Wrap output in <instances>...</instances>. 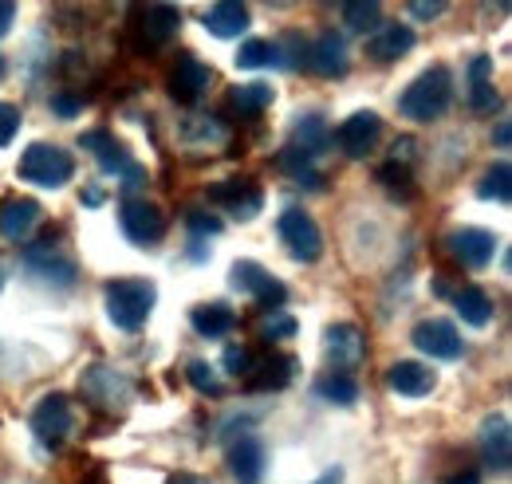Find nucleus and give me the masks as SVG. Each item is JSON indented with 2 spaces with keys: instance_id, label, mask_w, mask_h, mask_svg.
Wrapping results in <instances>:
<instances>
[{
  "instance_id": "1",
  "label": "nucleus",
  "mask_w": 512,
  "mask_h": 484,
  "mask_svg": "<svg viewBox=\"0 0 512 484\" xmlns=\"http://www.w3.org/2000/svg\"><path fill=\"white\" fill-rule=\"evenodd\" d=\"M449 103H453V75H449V67L434 63V67H426V71L402 91L398 111L410 122H434L446 115Z\"/></svg>"
},
{
  "instance_id": "2",
  "label": "nucleus",
  "mask_w": 512,
  "mask_h": 484,
  "mask_svg": "<svg viewBox=\"0 0 512 484\" xmlns=\"http://www.w3.org/2000/svg\"><path fill=\"white\" fill-rule=\"evenodd\" d=\"M158 303V288L150 280H138V276H127V280H111L107 284V319L119 327V331H142L150 311Z\"/></svg>"
},
{
  "instance_id": "3",
  "label": "nucleus",
  "mask_w": 512,
  "mask_h": 484,
  "mask_svg": "<svg viewBox=\"0 0 512 484\" xmlns=\"http://www.w3.org/2000/svg\"><path fill=\"white\" fill-rule=\"evenodd\" d=\"M20 182L44 185V189H60L75 178V158L60 150V146H48V142H32L24 154H20V166H16Z\"/></svg>"
},
{
  "instance_id": "4",
  "label": "nucleus",
  "mask_w": 512,
  "mask_h": 484,
  "mask_svg": "<svg viewBox=\"0 0 512 484\" xmlns=\"http://www.w3.org/2000/svg\"><path fill=\"white\" fill-rule=\"evenodd\" d=\"M182 28V12L170 4V0H146L138 4L134 20H130V36L138 40L142 52H158L166 48Z\"/></svg>"
},
{
  "instance_id": "5",
  "label": "nucleus",
  "mask_w": 512,
  "mask_h": 484,
  "mask_svg": "<svg viewBox=\"0 0 512 484\" xmlns=\"http://www.w3.org/2000/svg\"><path fill=\"white\" fill-rule=\"evenodd\" d=\"M276 229H280V241L288 244V252H292L296 260H304V264L320 260L323 237H320V225L312 221V213H304V209H296V205H292V209H284V213H280Z\"/></svg>"
},
{
  "instance_id": "6",
  "label": "nucleus",
  "mask_w": 512,
  "mask_h": 484,
  "mask_svg": "<svg viewBox=\"0 0 512 484\" xmlns=\"http://www.w3.org/2000/svg\"><path fill=\"white\" fill-rule=\"evenodd\" d=\"M119 225H123L127 241L138 244V248L158 244L166 237V217H162V209H158L154 201H146V197H127V201H123Z\"/></svg>"
},
{
  "instance_id": "7",
  "label": "nucleus",
  "mask_w": 512,
  "mask_h": 484,
  "mask_svg": "<svg viewBox=\"0 0 512 484\" xmlns=\"http://www.w3.org/2000/svg\"><path fill=\"white\" fill-rule=\"evenodd\" d=\"M79 146H83V150H91L107 174L123 178L127 185H138L142 178H146V174H142V166H138L127 150L115 142V134H111V130H91V134H79Z\"/></svg>"
},
{
  "instance_id": "8",
  "label": "nucleus",
  "mask_w": 512,
  "mask_h": 484,
  "mask_svg": "<svg viewBox=\"0 0 512 484\" xmlns=\"http://www.w3.org/2000/svg\"><path fill=\"white\" fill-rule=\"evenodd\" d=\"M410 343H414L422 355L446 359V363L465 355V343H461V335H457V327H453L449 319H422V323L410 331Z\"/></svg>"
},
{
  "instance_id": "9",
  "label": "nucleus",
  "mask_w": 512,
  "mask_h": 484,
  "mask_svg": "<svg viewBox=\"0 0 512 484\" xmlns=\"http://www.w3.org/2000/svg\"><path fill=\"white\" fill-rule=\"evenodd\" d=\"M233 288L245 292V296H253L264 311H272V307H280V303L288 300V288L276 276H268L256 260H237L233 264Z\"/></svg>"
},
{
  "instance_id": "10",
  "label": "nucleus",
  "mask_w": 512,
  "mask_h": 484,
  "mask_svg": "<svg viewBox=\"0 0 512 484\" xmlns=\"http://www.w3.org/2000/svg\"><path fill=\"white\" fill-rule=\"evenodd\" d=\"M79 386H83V394H87L95 406H103V410H123L130 402V382L119 370H111V366H91V370H83Z\"/></svg>"
},
{
  "instance_id": "11",
  "label": "nucleus",
  "mask_w": 512,
  "mask_h": 484,
  "mask_svg": "<svg viewBox=\"0 0 512 484\" xmlns=\"http://www.w3.org/2000/svg\"><path fill=\"white\" fill-rule=\"evenodd\" d=\"M24 268H28L36 280L56 284V288H71L75 276H79L75 260H67L64 252H56L52 244H32V248L24 252Z\"/></svg>"
},
{
  "instance_id": "12",
  "label": "nucleus",
  "mask_w": 512,
  "mask_h": 484,
  "mask_svg": "<svg viewBox=\"0 0 512 484\" xmlns=\"http://www.w3.org/2000/svg\"><path fill=\"white\" fill-rule=\"evenodd\" d=\"M379 134H383V119L375 111H355L351 119L339 126L335 142L347 158H367L375 146H379Z\"/></svg>"
},
{
  "instance_id": "13",
  "label": "nucleus",
  "mask_w": 512,
  "mask_h": 484,
  "mask_svg": "<svg viewBox=\"0 0 512 484\" xmlns=\"http://www.w3.org/2000/svg\"><path fill=\"white\" fill-rule=\"evenodd\" d=\"M40 221H44V209H40L36 197H8V201H0V237L4 241H28Z\"/></svg>"
},
{
  "instance_id": "14",
  "label": "nucleus",
  "mask_w": 512,
  "mask_h": 484,
  "mask_svg": "<svg viewBox=\"0 0 512 484\" xmlns=\"http://www.w3.org/2000/svg\"><path fill=\"white\" fill-rule=\"evenodd\" d=\"M323 347H327V363L339 370H351L367 359V335L355 323H335L323 331Z\"/></svg>"
},
{
  "instance_id": "15",
  "label": "nucleus",
  "mask_w": 512,
  "mask_h": 484,
  "mask_svg": "<svg viewBox=\"0 0 512 484\" xmlns=\"http://www.w3.org/2000/svg\"><path fill=\"white\" fill-rule=\"evenodd\" d=\"M209 197H213L217 205H225V209H229L237 221H253L256 213H260V205H264L260 185L249 182V178H233V182L209 185Z\"/></svg>"
},
{
  "instance_id": "16",
  "label": "nucleus",
  "mask_w": 512,
  "mask_h": 484,
  "mask_svg": "<svg viewBox=\"0 0 512 484\" xmlns=\"http://www.w3.org/2000/svg\"><path fill=\"white\" fill-rule=\"evenodd\" d=\"M67 429H71V402L64 394L40 398V406L32 410V433L40 441H48V445H60L67 437Z\"/></svg>"
},
{
  "instance_id": "17",
  "label": "nucleus",
  "mask_w": 512,
  "mask_h": 484,
  "mask_svg": "<svg viewBox=\"0 0 512 484\" xmlns=\"http://www.w3.org/2000/svg\"><path fill=\"white\" fill-rule=\"evenodd\" d=\"M481 457L493 473H509L512 469V429L505 414H493L481 422Z\"/></svg>"
},
{
  "instance_id": "18",
  "label": "nucleus",
  "mask_w": 512,
  "mask_h": 484,
  "mask_svg": "<svg viewBox=\"0 0 512 484\" xmlns=\"http://www.w3.org/2000/svg\"><path fill=\"white\" fill-rule=\"evenodd\" d=\"M308 67L323 79H343L347 75V40L339 32H320L308 44Z\"/></svg>"
},
{
  "instance_id": "19",
  "label": "nucleus",
  "mask_w": 512,
  "mask_h": 484,
  "mask_svg": "<svg viewBox=\"0 0 512 484\" xmlns=\"http://www.w3.org/2000/svg\"><path fill=\"white\" fill-rule=\"evenodd\" d=\"M449 252H453V260L465 264V268H485V264H493L497 237H493L489 229H457V233L449 237Z\"/></svg>"
},
{
  "instance_id": "20",
  "label": "nucleus",
  "mask_w": 512,
  "mask_h": 484,
  "mask_svg": "<svg viewBox=\"0 0 512 484\" xmlns=\"http://www.w3.org/2000/svg\"><path fill=\"white\" fill-rule=\"evenodd\" d=\"M209 79H213L209 63H201L197 56H178L174 71H170V95H174V103H197L201 91L209 87Z\"/></svg>"
},
{
  "instance_id": "21",
  "label": "nucleus",
  "mask_w": 512,
  "mask_h": 484,
  "mask_svg": "<svg viewBox=\"0 0 512 484\" xmlns=\"http://www.w3.org/2000/svg\"><path fill=\"white\" fill-rule=\"evenodd\" d=\"M264 465H268V449L260 437H237L229 445V473L241 484H260Z\"/></svg>"
},
{
  "instance_id": "22",
  "label": "nucleus",
  "mask_w": 512,
  "mask_h": 484,
  "mask_svg": "<svg viewBox=\"0 0 512 484\" xmlns=\"http://www.w3.org/2000/svg\"><path fill=\"white\" fill-rule=\"evenodd\" d=\"M386 382L398 398H426L438 386V374L422 363H394L386 370Z\"/></svg>"
},
{
  "instance_id": "23",
  "label": "nucleus",
  "mask_w": 512,
  "mask_h": 484,
  "mask_svg": "<svg viewBox=\"0 0 512 484\" xmlns=\"http://www.w3.org/2000/svg\"><path fill=\"white\" fill-rule=\"evenodd\" d=\"M410 48H414V32H410L406 24H386V28H375V32L367 36V56L375 63L402 60Z\"/></svg>"
},
{
  "instance_id": "24",
  "label": "nucleus",
  "mask_w": 512,
  "mask_h": 484,
  "mask_svg": "<svg viewBox=\"0 0 512 484\" xmlns=\"http://www.w3.org/2000/svg\"><path fill=\"white\" fill-rule=\"evenodd\" d=\"M249 28V4L245 0H217L205 12V32H213L217 40H233Z\"/></svg>"
},
{
  "instance_id": "25",
  "label": "nucleus",
  "mask_w": 512,
  "mask_h": 484,
  "mask_svg": "<svg viewBox=\"0 0 512 484\" xmlns=\"http://www.w3.org/2000/svg\"><path fill=\"white\" fill-rule=\"evenodd\" d=\"M190 323L201 339H225L237 327V315L229 303H197L190 311Z\"/></svg>"
},
{
  "instance_id": "26",
  "label": "nucleus",
  "mask_w": 512,
  "mask_h": 484,
  "mask_svg": "<svg viewBox=\"0 0 512 484\" xmlns=\"http://www.w3.org/2000/svg\"><path fill=\"white\" fill-rule=\"evenodd\" d=\"M497 103H501V95L493 91V60L477 56V60L469 63V107L477 115H489Z\"/></svg>"
},
{
  "instance_id": "27",
  "label": "nucleus",
  "mask_w": 512,
  "mask_h": 484,
  "mask_svg": "<svg viewBox=\"0 0 512 484\" xmlns=\"http://www.w3.org/2000/svg\"><path fill=\"white\" fill-rule=\"evenodd\" d=\"M276 91L268 83H241V87H229V111L233 119H256L272 107Z\"/></svg>"
},
{
  "instance_id": "28",
  "label": "nucleus",
  "mask_w": 512,
  "mask_h": 484,
  "mask_svg": "<svg viewBox=\"0 0 512 484\" xmlns=\"http://www.w3.org/2000/svg\"><path fill=\"white\" fill-rule=\"evenodd\" d=\"M249 374H253V390H284L300 374V363L292 355H272L268 363H256Z\"/></svg>"
},
{
  "instance_id": "29",
  "label": "nucleus",
  "mask_w": 512,
  "mask_h": 484,
  "mask_svg": "<svg viewBox=\"0 0 512 484\" xmlns=\"http://www.w3.org/2000/svg\"><path fill=\"white\" fill-rule=\"evenodd\" d=\"M327 4H339L343 24L351 32H363V36L375 32L379 20H383V0H327Z\"/></svg>"
},
{
  "instance_id": "30",
  "label": "nucleus",
  "mask_w": 512,
  "mask_h": 484,
  "mask_svg": "<svg viewBox=\"0 0 512 484\" xmlns=\"http://www.w3.org/2000/svg\"><path fill=\"white\" fill-rule=\"evenodd\" d=\"M453 307H457V315H461L469 327H485V323L493 319V300H489V292L477 288V284L461 288V292L453 296Z\"/></svg>"
},
{
  "instance_id": "31",
  "label": "nucleus",
  "mask_w": 512,
  "mask_h": 484,
  "mask_svg": "<svg viewBox=\"0 0 512 484\" xmlns=\"http://www.w3.org/2000/svg\"><path fill=\"white\" fill-rule=\"evenodd\" d=\"M280 170L296 185H304V189H323V174L316 170V158L304 154V150H296V146L280 150Z\"/></svg>"
},
{
  "instance_id": "32",
  "label": "nucleus",
  "mask_w": 512,
  "mask_h": 484,
  "mask_svg": "<svg viewBox=\"0 0 512 484\" xmlns=\"http://www.w3.org/2000/svg\"><path fill=\"white\" fill-rule=\"evenodd\" d=\"M292 146L304 150V154H323L331 146V130H327V119L323 115H304L296 122V134H292Z\"/></svg>"
},
{
  "instance_id": "33",
  "label": "nucleus",
  "mask_w": 512,
  "mask_h": 484,
  "mask_svg": "<svg viewBox=\"0 0 512 484\" xmlns=\"http://www.w3.org/2000/svg\"><path fill=\"white\" fill-rule=\"evenodd\" d=\"M477 193L485 197V201H509L512 197V166L509 162H493L489 170H485V178L477 185Z\"/></svg>"
},
{
  "instance_id": "34",
  "label": "nucleus",
  "mask_w": 512,
  "mask_h": 484,
  "mask_svg": "<svg viewBox=\"0 0 512 484\" xmlns=\"http://www.w3.org/2000/svg\"><path fill=\"white\" fill-rule=\"evenodd\" d=\"M316 394L335 402V406H355L359 402V382L351 374H327V378H320Z\"/></svg>"
},
{
  "instance_id": "35",
  "label": "nucleus",
  "mask_w": 512,
  "mask_h": 484,
  "mask_svg": "<svg viewBox=\"0 0 512 484\" xmlns=\"http://www.w3.org/2000/svg\"><path fill=\"white\" fill-rule=\"evenodd\" d=\"M237 63L249 67V71H256V67H280V52L268 40H245L241 52H237Z\"/></svg>"
},
{
  "instance_id": "36",
  "label": "nucleus",
  "mask_w": 512,
  "mask_h": 484,
  "mask_svg": "<svg viewBox=\"0 0 512 484\" xmlns=\"http://www.w3.org/2000/svg\"><path fill=\"white\" fill-rule=\"evenodd\" d=\"M186 378H190V386L197 394H209V398H221V394H225V382L217 378V370L209 363H201V359L186 366Z\"/></svg>"
},
{
  "instance_id": "37",
  "label": "nucleus",
  "mask_w": 512,
  "mask_h": 484,
  "mask_svg": "<svg viewBox=\"0 0 512 484\" xmlns=\"http://www.w3.org/2000/svg\"><path fill=\"white\" fill-rule=\"evenodd\" d=\"M418 154H422V146H418V138H398L394 146H390V166H398V170H414L418 166Z\"/></svg>"
},
{
  "instance_id": "38",
  "label": "nucleus",
  "mask_w": 512,
  "mask_h": 484,
  "mask_svg": "<svg viewBox=\"0 0 512 484\" xmlns=\"http://www.w3.org/2000/svg\"><path fill=\"white\" fill-rule=\"evenodd\" d=\"M256 366V355H253V347H241V343H233V347H225V370L229 374H249Z\"/></svg>"
},
{
  "instance_id": "39",
  "label": "nucleus",
  "mask_w": 512,
  "mask_h": 484,
  "mask_svg": "<svg viewBox=\"0 0 512 484\" xmlns=\"http://www.w3.org/2000/svg\"><path fill=\"white\" fill-rule=\"evenodd\" d=\"M260 331H264V339L280 343V339H292V335H296V319H292V315H268Z\"/></svg>"
},
{
  "instance_id": "40",
  "label": "nucleus",
  "mask_w": 512,
  "mask_h": 484,
  "mask_svg": "<svg viewBox=\"0 0 512 484\" xmlns=\"http://www.w3.org/2000/svg\"><path fill=\"white\" fill-rule=\"evenodd\" d=\"M406 8H410V16H414V20L430 24V20H438V16L446 12L449 0H406Z\"/></svg>"
},
{
  "instance_id": "41",
  "label": "nucleus",
  "mask_w": 512,
  "mask_h": 484,
  "mask_svg": "<svg viewBox=\"0 0 512 484\" xmlns=\"http://www.w3.org/2000/svg\"><path fill=\"white\" fill-rule=\"evenodd\" d=\"M52 111H56L60 119H75V115L83 111V95H75V91H60V95H52Z\"/></svg>"
},
{
  "instance_id": "42",
  "label": "nucleus",
  "mask_w": 512,
  "mask_h": 484,
  "mask_svg": "<svg viewBox=\"0 0 512 484\" xmlns=\"http://www.w3.org/2000/svg\"><path fill=\"white\" fill-rule=\"evenodd\" d=\"M225 225L213 217V213H201V209H193L190 213V233H197V237H217Z\"/></svg>"
},
{
  "instance_id": "43",
  "label": "nucleus",
  "mask_w": 512,
  "mask_h": 484,
  "mask_svg": "<svg viewBox=\"0 0 512 484\" xmlns=\"http://www.w3.org/2000/svg\"><path fill=\"white\" fill-rule=\"evenodd\" d=\"M20 130V111L12 103H0V146H8Z\"/></svg>"
},
{
  "instance_id": "44",
  "label": "nucleus",
  "mask_w": 512,
  "mask_h": 484,
  "mask_svg": "<svg viewBox=\"0 0 512 484\" xmlns=\"http://www.w3.org/2000/svg\"><path fill=\"white\" fill-rule=\"evenodd\" d=\"M379 182L390 185V193H398V189H414V182H410V170H398V166H390V162L379 170Z\"/></svg>"
},
{
  "instance_id": "45",
  "label": "nucleus",
  "mask_w": 512,
  "mask_h": 484,
  "mask_svg": "<svg viewBox=\"0 0 512 484\" xmlns=\"http://www.w3.org/2000/svg\"><path fill=\"white\" fill-rule=\"evenodd\" d=\"M12 20H16V0H0V36L12 28Z\"/></svg>"
},
{
  "instance_id": "46",
  "label": "nucleus",
  "mask_w": 512,
  "mask_h": 484,
  "mask_svg": "<svg viewBox=\"0 0 512 484\" xmlns=\"http://www.w3.org/2000/svg\"><path fill=\"white\" fill-rule=\"evenodd\" d=\"M493 142L501 146V150H509V142H512V130H509V122H501L497 126V134H493Z\"/></svg>"
},
{
  "instance_id": "47",
  "label": "nucleus",
  "mask_w": 512,
  "mask_h": 484,
  "mask_svg": "<svg viewBox=\"0 0 512 484\" xmlns=\"http://www.w3.org/2000/svg\"><path fill=\"white\" fill-rule=\"evenodd\" d=\"M83 205H91V209H99V205H103V193H99L95 185H87V193H83Z\"/></svg>"
},
{
  "instance_id": "48",
  "label": "nucleus",
  "mask_w": 512,
  "mask_h": 484,
  "mask_svg": "<svg viewBox=\"0 0 512 484\" xmlns=\"http://www.w3.org/2000/svg\"><path fill=\"white\" fill-rule=\"evenodd\" d=\"M446 484H481V477L477 473H453Z\"/></svg>"
},
{
  "instance_id": "49",
  "label": "nucleus",
  "mask_w": 512,
  "mask_h": 484,
  "mask_svg": "<svg viewBox=\"0 0 512 484\" xmlns=\"http://www.w3.org/2000/svg\"><path fill=\"white\" fill-rule=\"evenodd\" d=\"M339 481H343V469H327V473H323L316 484H339Z\"/></svg>"
},
{
  "instance_id": "50",
  "label": "nucleus",
  "mask_w": 512,
  "mask_h": 484,
  "mask_svg": "<svg viewBox=\"0 0 512 484\" xmlns=\"http://www.w3.org/2000/svg\"><path fill=\"white\" fill-rule=\"evenodd\" d=\"M170 484H209V481H201V477H190V473H182V477H174Z\"/></svg>"
},
{
  "instance_id": "51",
  "label": "nucleus",
  "mask_w": 512,
  "mask_h": 484,
  "mask_svg": "<svg viewBox=\"0 0 512 484\" xmlns=\"http://www.w3.org/2000/svg\"><path fill=\"white\" fill-rule=\"evenodd\" d=\"M268 4H292V0H268Z\"/></svg>"
},
{
  "instance_id": "52",
  "label": "nucleus",
  "mask_w": 512,
  "mask_h": 484,
  "mask_svg": "<svg viewBox=\"0 0 512 484\" xmlns=\"http://www.w3.org/2000/svg\"><path fill=\"white\" fill-rule=\"evenodd\" d=\"M0 79H4V56H0Z\"/></svg>"
},
{
  "instance_id": "53",
  "label": "nucleus",
  "mask_w": 512,
  "mask_h": 484,
  "mask_svg": "<svg viewBox=\"0 0 512 484\" xmlns=\"http://www.w3.org/2000/svg\"><path fill=\"white\" fill-rule=\"evenodd\" d=\"M0 292H4V272H0Z\"/></svg>"
}]
</instances>
